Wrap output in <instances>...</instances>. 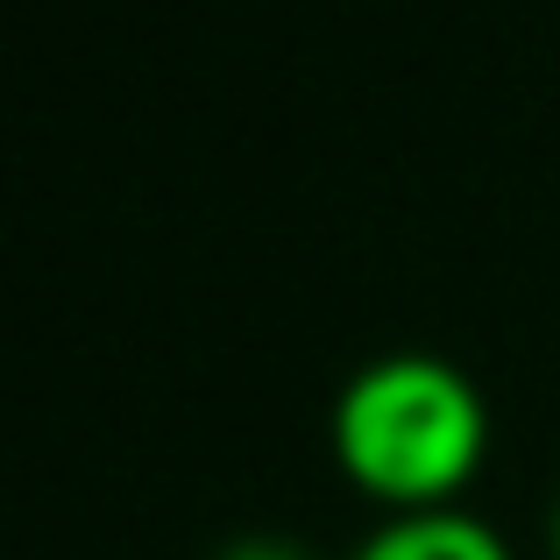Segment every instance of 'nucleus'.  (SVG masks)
Listing matches in <instances>:
<instances>
[{"label": "nucleus", "instance_id": "f257e3e1", "mask_svg": "<svg viewBox=\"0 0 560 560\" xmlns=\"http://www.w3.org/2000/svg\"><path fill=\"white\" fill-rule=\"evenodd\" d=\"M334 462L362 497L390 518L411 511H454V497L482 476L490 454V405L476 376L454 370L433 348H390L362 362L334 397Z\"/></svg>", "mask_w": 560, "mask_h": 560}, {"label": "nucleus", "instance_id": "f03ea898", "mask_svg": "<svg viewBox=\"0 0 560 560\" xmlns=\"http://www.w3.org/2000/svg\"><path fill=\"white\" fill-rule=\"evenodd\" d=\"M348 560H511L497 539V525H482L476 511H411V518H383Z\"/></svg>", "mask_w": 560, "mask_h": 560}, {"label": "nucleus", "instance_id": "7ed1b4c3", "mask_svg": "<svg viewBox=\"0 0 560 560\" xmlns=\"http://www.w3.org/2000/svg\"><path fill=\"white\" fill-rule=\"evenodd\" d=\"M213 560H319L305 539H284V533H242V539H228Z\"/></svg>", "mask_w": 560, "mask_h": 560}, {"label": "nucleus", "instance_id": "20e7f679", "mask_svg": "<svg viewBox=\"0 0 560 560\" xmlns=\"http://www.w3.org/2000/svg\"><path fill=\"white\" fill-rule=\"evenodd\" d=\"M547 547H553V560H560V504H553V525H547Z\"/></svg>", "mask_w": 560, "mask_h": 560}]
</instances>
